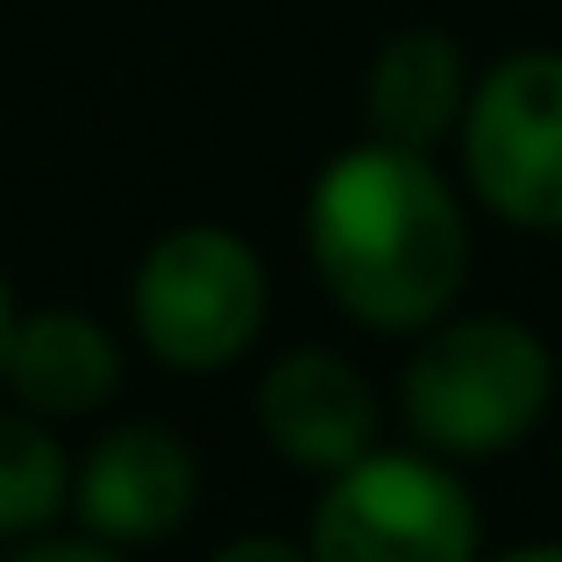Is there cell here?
Segmentation results:
<instances>
[{"label":"cell","instance_id":"3957f363","mask_svg":"<svg viewBox=\"0 0 562 562\" xmlns=\"http://www.w3.org/2000/svg\"><path fill=\"white\" fill-rule=\"evenodd\" d=\"M271 314V278L263 257L221 221H186L165 228L136 263L128 285V321L136 342L157 363L200 378V371H228L249 342L263 335Z\"/></svg>","mask_w":562,"mask_h":562},{"label":"cell","instance_id":"5b68a950","mask_svg":"<svg viewBox=\"0 0 562 562\" xmlns=\"http://www.w3.org/2000/svg\"><path fill=\"white\" fill-rule=\"evenodd\" d=\"M463 179L506 228L562 235V50H513L470 79Z\"/></svg>","mask_w":562,"mask_h":562},{"label":"cell","instance_id":"7a4b0ae2","mask_svg":"<svg viewBox=\"0 0 562 562\" xmlns=\"http://www.w3.org/2000/svg\"><path fill=\"white\" fill-rule=\"evenodd\" d=\"M555 398V357L527 321L513 314H463L427 321L398 371V420L420 449L449 463L520 449Z\"/></svg>","mask_w":562,"mask_h":562},{"label":"cell","instance_id":"4fadbf2b","mask_svg":"<svg viewBox=\"0 0 562 562\" xmlns=\"http://www.w3.org/2000/svg\"><path fill=\"white\" fill-rule=\"evenodd\" d=\"M492 562H562V541H527V549H506Z\"/></svg>","mask_w":562,"mask_h":562},{"label":"cell","instance_id":"52a82bcc","mask_svg":"<svg viewBox=\"0 0 562 562\" xmlns=\"http://www.w3.org/2000/svg\"><path fill=\"white\" fill-rule=\"evenodd\" d=\"M257 435L292 470L328 477V470L357 463L363 449H378V392L335 349H285L257 378Z\"/></svg>","mask_w":562,"mask_h":562},{"label":"cell","instance_id":"9c48e42d","mask_svg":"<svg viewBox=\"0 0 562 562\" xmlns=\"http://www.w3.org/2000/svg\"><path fill=\"white\" fill-rule=\"evenodd\" d=\"M463 100L470 65L449 29H392L363 71V122L378 143H398V150L435 157L463 122Z\"/></svg>","mask_w":562,"mask_h":562},{"label":"cell","instance_id":"30bf717a","mask_svg":"<svg viewBox=\"0 0 562 562\" xmlns=\"http://www.w3.org/2000/svg\"><path fill=\"white\" fill-rule=\"evenodd\" d=\"M71 456L36 413H0V541H29L65 513Z\"/></svg>","mask_w":562,"mask_h":562},{"label":"cell","instance_id":"277c9868","mask_svg":"<svg viewBox=\"0 0 562 562\" xmlns=\"http://www.w3.org/2000/svg\"><path fill=\"white\" fill-rule=\"evenodd\" d=\"M477 498L435 449H363L306 520V562H477Z\"/></svg>","mask_w":562,"mask_h":562},{"label":"cell","instance_id":"7c38bea8","mask_svg":"<svg viewBox=\"0 0 562 562\" xmlns=\"http://www.w3.org/2000/svg\"><path fill=\"white\" fill-rule=\"evenodd\" d=\"M206 562H306V549H292V541H278V535H243Z\"/></svg>","mask_w":562,"mask_h":562},{"label":"cell","instance_id":"5bb4252c","mask_svg":"<svg viewBox=\"0 0 562 562\" xmlns=\"http://www.w3.org/2000/svg\"><path fill=\"white\" fill-rule=\"evenodd\" d=\"M8 328H14V292H8V278H0V349H8Z\"/></svg>","mask_w":562,"mask_h":562},{"label":"cell","instance_id":"6da1fadb","mask_svg":"<svg viewBox=\"0 0 562 562\" xmlns=\"http://www.w3.org/2000/svg\"><path fill=\"white\" fill-rule=\"evenodd\" d=\"M306 263L321 292L371 335H420L470 271V221L427 150L349 143L306 192Z\"/></svg>","mask_w":562,"mask_h":562},{"label":"cell","instance_id":"8992f818","mask_svg":"<svg viewBox=\"0 0 562 562\" xmlns=\"http://www.w3.org/2000/svg\"><path fill=\"white\" fill-rule=\"evenodd\" d=\"M200 506V456L186 449L179 427L165 420H128L108 427L93 449L71 463V498L86 535L114 541V549H143V541L179 535Z\"/></svg>","mask_w":562,"mask_h":562},{"label":"cell","instance_id":"ba28073f","mask_svg":"<svg viewBox=\"0 0 562 562\" xmlns=\"http://www.w3.org/2000/svg\"><path fill=\"white\" fill-rule=\"evenodd\" d=\"M0 384L36 420H79L122 392V349L79 306H36V314H14L8 349H0Z\"/></svg>","mask_w":562,"mask_h":562},{"label":"cell","instance_id":"8fae6325","mask_svg":"<svg viewBox=\"0 0 562 562\" xmlns=\"http://www.w3.org/2000/svg\"><path fill=\"white\" fill-rule=\"evenodd\" d=\"M8 562H128V555L100 535H50V527H43V535H29Z\"/></svg>","mask_w":562,"mask_h":562}]
</instances>
